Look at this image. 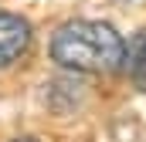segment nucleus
Here are the masks:
<instances>
[{
    "label": "nucleus",
    "instance_id": "20e7f679",
    "mask_svg": "<svg viewBox=\"0 0 146 142\" xmlns=\"http://www.w3.org/2000/svg\"><path fill=\"white\" fill-rule=\"evenodd\" d=\"M10 142H37L34 135H21V139H10Z\"/></svg>",
    "mask_w": 146,
    "mask_h": 142
},
{
    "label": "nucleus",
    "instance_id": "f03ea898",
    "mask_svg": "<svg viewBox=\"0 0 146 142\" xmlns=\"http://www.w3.org/2000/svg\"><path fill=\"white\" fill-rule=\"evenodd\" d=\"M31 41H34V31H31V24H27L21 14L0 10V68L17 64V61L27 54Z\"/></svg>",
    "mask_w": 146,
    "mask_h": 142
},
{
    "label": "nucleus",
    "instance_id": "7ed1b4c3",
    "mask_svg": "<svg viewBox=\"0 0 146 142\" xmlns=\"http://www.w3.org/2000/svg\"><path fill=\"white\" fill-rule=\"evenodd\" d=\"M129 74H133V81L146 91V31L136 37V44L129 51Z\"/></svg>",
    "mask_w": 146,
    "mask_h": 142
},
{
    "label": "nucleus",
    "instance_id": "f257e3e1",
    "mask_svg": "<svg viewBox=\"0 0 146 142\" xmlns=\"http://www.w3.org/2000/svg\"><path fill=\"white\" fill-rule=\"evenodd\" d=\"M51 58L61 68L106 74L126 64V41L122 34L102 20H68L51 37Z\"/></svg>",
    "mask_w": 146,
    "mask_h": 142
}]
</instances>
